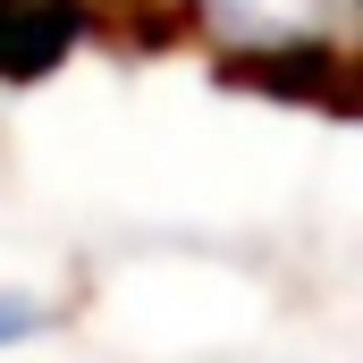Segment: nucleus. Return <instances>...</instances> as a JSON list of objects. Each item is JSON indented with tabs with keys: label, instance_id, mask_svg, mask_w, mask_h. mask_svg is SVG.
I'll return each instance as SVG.
<instances>
[{
	"label": "nucleus",
	"instance_id": "1",
	"mask_svg": "<svg viewBox=\"0 0 363 363\" xmlns=\"http://www.w3.org/2000/svg\"><path fill=\"white\" fill-rule=\"evenodd\" d=\"M34 330H51V304H43V296L0 287V347H17V338H34Z\"/></svg>",
	"mask_w": 363,
	"mask_h": 363
}]
</instances>
